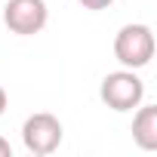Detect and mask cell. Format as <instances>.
<instances>
[{"mask_svg": "<svg viewBox=\"0 0 157 157\" xmlns=\"http://www.w3.org/2000/svg\"><path fill=\"white\" fill-rule=\"evenodd\" d=\"M0 157H13V145H10L3 136H0Z\"/></svg>", "mask_w": 157, "mask_h": 157, "instance_id": "52a82bcc", "label": "cell"}, {"mask_svg": "<svg viewBox=\"0 0 157 157\" xmlns=\"http://www.w3.org/2000/svg\"><path fill=\"white\" fill-rule=\"evenodd\" d=\"M62 136H65L62 120H59L56 114H49V111H37V114L25 117V123H22V142H25V148H28L31 154H37V157L52 154V151L62 145Z\"/></svg>", "mask_w": 157, "mask_h": 157, "instance_id": "3957f363", "label": "cell"}, {"mask_svg": "<svg viewBox=\"0 0 157 157\" xmlns=\"http://www.w3.org/2000/svg\"><path fill=\"white\" fill-rule=\"evenodd\" d=\"M83 3V10H93V13H99V10H108L114 0H80Z\"/></svg>", "mask_w": 157, "mask_h": 157, "instance_id": "8992f818", "label": "cell"}, {"mask_svg": "<svg viewBox=\"0 0 157 157\" xmlns=\"http://www.w3.org/2000/svg\"><path fill=\"white\" fill-rule=\"evenodd\" d=\"M99 99L111 108V111H132L142 105L145 99V83L142 77L132 71V68H120V71H111L105 74V80L99 86Z\"/></svg>", "mask_w": 157, "mask_h": 157, "instance_id": "7a4b0ae2", "label": "cell"}, {"mask_svg": "<svg viewBox=\"0 0 157 157\" xmlns=\"http://www.w3.org/2000/svg\"><path fill=\"white\" fill-rule=\"evenodd\" d=\"M114 59L123 68H132V71L145 68L154 59V31H151V25H145V22L123 25L114 37Z\"/></svg>", "mask_w": 157, "mask_h": 157, "instance_id": "6da1fadb", "label": "cell"}, {"mask_svg": "<svg viewBox=\"0 0 157 157\" xmlns=\"http://www.w3.org/2000/svg\"><path fill=\"white\" fill-rule=\"evenodd\" d=\"M132 142L142 151H157V105H139L132 117Z\"/></svg>", "mask_w": 157, "mask_h": 157, "instance_id": "5b68a950", "label": "cell"}, {"mask_svg": "<svg viewBox=\"0 0 157 157\" xmlns=\"http://www.w3.org/2000/svg\"><path fill=\"white\" fill-rule=\"evenodd\" d=\"M46 22H49L46 0H6V6H3V25L19 37L40 34Z\"/></svg>", "mask_w": 157, "mask_h": 157, "instance_id": "277c9868", "label": "cell"}, {"mask_svg": "<svg viewBox=\"0 0 157 157\" xmlns=\"http://www.w3.org/2000/svg\"><path fill=\"white\" fill-rule=\"evenodd\" d=\"M6 105H10V96H6V90H3V86H0V114L6 111Z\"/></svg>", "mask_w": 157, "mask_h": 157, "instance_id": "ba28073f", "label": "cell"}]
</instances>
